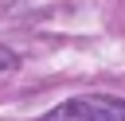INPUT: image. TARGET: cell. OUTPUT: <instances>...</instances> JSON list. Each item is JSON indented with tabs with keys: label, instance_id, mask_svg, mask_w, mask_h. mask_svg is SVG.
<instances>
[{
	"label": "cell",
	"instance_id": "6da1fadb",
	"mask_svg": "<svg viewBox=\"0 0 125 121\" xmlns=\"http://www.w3.org/2000/svg\"><path fill=\"white\" fill-rule=\"evenodd\" d=\"M43 121H125V98L82 94V98H70L62 105H55L51 113H43Z\"/></svg>",
	"mask_w": 125,
	"mask_h": 121
}]
</instances>
